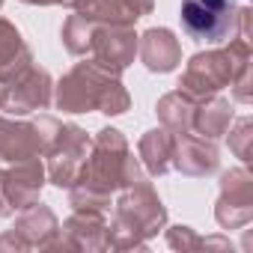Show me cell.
<instances>
[{"mask_svg":"<svg viewBox=\"0 0 253 253\" xmlns=\"http://www.w3.org/2000/svg\"><path fill=\"white\" fill-rule=\"evenodd\" d=\"M42 155V143H39V131L33 122H12L6 116H0V161H27V158H39Z\"/></svg>","mask_w":253,"mask_h":253,"instance_id":"cell-15","label":"cell"},{"mask_svg":"<svg viewBox=\"0 0 253 253\" xmlns=\"http://www.w3.org/2000/svg\"><path fill=\"white\" fill-rule=\"evenodd\" d=\"M92 30H95V21L84 18V15H69L66 24H63V45L72 57H84L89 51V42H92Z\"/></svg>","mask_w":253,"mask_h":253,"instance_id":"cell-21","label":"cell"},{"mask_svg":"<svg viewBox=\"0 0 253 253\" xmlns=\"http://www.w3.org/2000/svg\"><path fill=\"white\" fill-rule=\"evenodd\" d=\"M69 247V250H107V223L101 211H78L72 217L63 220L60 226V238L57 247Z\"/></svg>","mask_w":253,"mask_h":253,"instance_id":"cell-11","label":"cell"},{"mask_svg":"<svg viewBox=\"0 0 253 253\" xmlns=\"http://www.w3.org/2000/svg\"><path fill=\"white\" fill-rule=\"evenodd\" d=\"M140 182H146V173L140 170V161L131 155L128 140L122 137V131L101 128L95 134V140L89 143L86 161H84L81 176H78L75 185L110 197L113 191L131 188V185H140Z\"/></svg>","mask_w":253,"mask_h":253,"instance_id":"cell-1","label":"cell"},{"mask_svg":"<svg viewBox=\"0 0 253 253\" xmlns=\"http://www.w3.org/2000/svg\"><path fill=\"white\" fill-rule=\"evenodd\" d=\"M250 143H253V122L250 116H241L235 122V128L229 131V149L235 152V158H241L244 164L250 161Z\"/></svg>","mask_w":253,"mask_h":253,"instance_id":"cell-22","label":"cell"},{"mask_svg":"<svg viewBox=\"0 0 253 253\" xmlns=\"http://www.w3.org/2000/svg\"><path fill=\"white\" fill-rule=\"evenodd\" d=\"M173 146H176V134L167 131L164 125L146 131L140 137L137 155H140V164L146 167L149 176H164V173L173 170Z\"/></svg>","mask_w":253,"mask_h":253,"instance_id":"cell-17","label":"cell"},{"mask_svg":"<svg viewBox=\"0 0 253 253\" xmlns=\"http://www.w3.org/2000/svg\"><path fill=\"white\" fill-rule=\"evenodd\" d=\"M0 6H3V0H0Z\"/></svg>","mask_w":253,"mask_h":253,"instance_id":"cell-28","label":"cell"},{"mask_svg":"<svg viewBox=\"0 0 253 253\" xmlns=\"http://www.w3.org/2000/svg\"><path fill=\"white\" fill-rule=\"evenodd\" d=\"M194 107H197V101L191 95H185L182 89H176V92H167L158 101L155 113H158V119H161V125H164L167 131L188 134L194 128Z\"/></svg>","mask_w":253,"mask_h":253,"instance_id":"cell-20","label":"cell"},{"mask_svg":"<svg viewBox=\"0 0 253 253\" xmlns=\"http://www.w3.org/2000/svg\"><path fill=\"white\" fill-rule=\"evenodd\" d=\"M33 66V54L24 45L12 21L0 18V84H9Z\"/></svg>","mask_w":253,"mask_h":253,"instance_id":"cell-16","label":"cell"},{"mask_svg":"<svg viewBox=\"0 0 253 253\" xmlns=\"http://www.w3.org/2000/svg\"><path fill=\"white\" fill-rule=\"evenodd\" d=\"M21 3H27V6H60L63 0H21Z\"/></svg>","mask_w":253,"mask_h":253,"instance_id":"cell-27","label":"cell"},{"mask_svg":"<svg viewBox=\"0 0 253 253\" xmlns=\"http://www.w3.org/2000/svg\"><path fill=\"white\" fill-rule=\"evenodd\" d=\"M250 63V42L247 39H229L226 48L214 51H200L188 60L179 89L191 95L194 101H203L209 95H217L223 86L232 84V78Z\"/></svg>","mask_w":253,"mask_h":253,"instance_id":"cell-4","label":"cell"},{"mask_svg":"<svg viewBox=\"0 0 253 253\" xmlns=\"http://www.w3.org/2000/svg\"><path fill=\"white\" fill-rule=\"evenodd\" d=\"M89 137L84 128H78V125H63L57 128V137L51 140L45 158H48V182L57 185V188H72L81 176V167L86 161V152H89Z\"/></svg>","mask_w":253,"mask_h":253,"instance_id":"cell-6","label":"cell"},{"mask_svg":"<svg viewBox=\"0 0 253 253\" xmlns=\"http://www.w3.org/2000/svg\"><path fill=\"white\" fill-rule=\"evenodd\" d=\"M137 54H140V63L149 72H158V75H167L182 63V45H179L176 33L167 30V27L146 30L137 39Z\"/></svg>","mask_w":253,"mask_h":253,"instance_id":"cell-13","label":"cell"},{"mask_svg":"<svg viewBox=\"0 0 253 253\" xmlns=\"http://www.w3.org/2000/svg\"><path fill=\"white\" fill-rule=\"evenodd\" d=\"M51 75L45 69L30 66L9 84H0V110L24 116L33 110H45L51 104Z\"/></svg>","mask_w":253,"mask_h":253,"instance_id":"cell-10","label":"cell"},{"mask_svg":"<svg viewBox=\"0 0 253 253\" xmlns=\"http://www.w3.org/2000/svg\"><path fill=\"white\" fill-rule=\"evenodd\" d=\"M182 30L194 42L220 45L238 36L235 0H182Z\"/></svg>","mask_w":253,"mask_h":253,"instance_id":"cell-5","label":"cell"},{"mask_svg":"<svg viewBox=\"0 0 253 253\" xmlns=\"http://www.w3.org/2000/svg\"><path fill=\"white\" fill-rule=\"evenodd\" d=\"M167 244L173 250H197V247H203V238L191 226H170L167 229Z\"/></svg>","mask_w":253,"mask_h":253,"instance_id":"cell-23","label":"cell"},{"mask_svg":"<svg viewBox=\"0 0 253 253\" xmlns=\"http://www.w3.org/2000/svg\"><path fill=\"white\" fill-rule=\"evenodd\" d=\"M167 226V209L149 182L122 188L113 220L107 226V247L113 250H146V241Z\"/></svg>","mask_w":253,"mask_h":253,"instance_id":"cell-3","label":"cell"},{"mask_svg":"<svg viewBox=\"0 0 253 253\" xmlns=\"http://www.w3.org/2000/svg\"><path fill=\"white\" fill-rule=\"evenodd\" d=\"M45 179L48 176L39 158L15 161L9 170L0 167V217H9L15 214V209H27L39 203Z\"/></svg>","mask_w":253,"mask_h":253,"instance_id":"cell-7","label":"cell"},{"mask_svg":"<svg viewBox=\"0 0 253 253\" xmlns=\"http://www.w3.org/2000/svg\"><path fill=\"white\" fill-rule=\"evenodd\" d=\"M229 86H232V98H235V101H241V104H250V101H253V89H250V63L232 78Z\"/></svg>","mask_w":253,"mask_h":253,"instance_id":"cell-24","label":"cell"},{"mask_svg":"<svg viewBox=\"0 0 253 253\" xmlns=\"http://www.w3.org/2000/svg\"><path fill=\"white\" fill-rule=\"evenodd\" d=\"M229 122H232V104L220 95H209L203 101H197L194 107V128L200 137L206 140H217L229 131Z\"/></svg>","mask_w":253,"mask_h":253,"instance_id":"cell-18","label":"cell"},{"mask_svg":"<svg viewBox=\"0 0 253 253\" xmlns=\"http://www.w3.org/2000/svg\"><path fill=\"white\" fill-rule=\"evenodd\" d=\"M125 3L131 6V12H134L137 18H143V15H149V12H152V6H155V0H125Z\"/></svg>","mask_w":253,"mask_h":253,"instance_id":"cell-26","label":"cell"},{"mask_svg":"<svg viewBox=\"0 0 253 253\" xmlns=\"http://www.w3.org/2000/svg\"><path fill=\"white\" fill-rule=\"evenodd\" d=\"M173 167L182 170L185 176L194 179H206L211 173H217L220 158L211 140L200 137V134H176V146H173Z\"/></svg>","mask_w":253,"mask_h":253,"instance_id":"cell-12","label":"cell"},{"mask_svg":"<svg viewBox=\"0 0 253 253\" xmlns=\"http://www.w3.org/2000/svg\"><path fill=\"white\" fill-rule=\"evenodd\" d=\"M214 220L223 229H241L253 220V176L235 167L220 176V197L214 203Z\"/></svg>","mask_w":253,"mask_h":253,"instance_id":"cell-9","label":"cell"},{"mask_svg":"<svg viewBox=\"0 0 253 253\" xmlns=\"http://www.w3.org/2000/svg\"><path fill=\"white\" fill-rule=\"evenodd\" d=\"M89 60L101 66L110 75H122L134 63L137 54V36L125 24H95L92 42H89Z\"/></svg>","mask_w":253,"mask_h":253,"instance_id":"cell-8","label":"cell"},{"mask_svg":"<svg viewBox=\"0 0 253 253\" xmlns=\"http://www.w3.org/2000/svg\"><path fill=\"white\" fill-rule=\"evenodd\" d=\"M57 107L63 113H86L101 110L107 116H119L131 107V95L122 86L119 75L104 72L92 60L78 63L57 84Z\"/></svg>","mask_w":253,"mask_h":253,"instance_id":"cell-2","label":"cell"},{"mask_svg":"<svg viewBox=\"0 0 253 253\" xmlns=\"http://www.w3.org/2000/svg\"><path fill=\"white\" fill-rule=\"evenodd\" d=\"M15 232L21 235L27 250H54L57 238H60V220H57V214L48 206L33 203V206H27L18 214Z\"/></svg>","mask_w":253,"mask_h":253,"instance_id":"cell-14","label":"cell"},{"mask_svg":"<svg viewBox=\"0 0 253 253\" xmlns=\"http://www.w3.org/2000/svg\"><path fill=\"white\" fill-rule=\"evenodd\" d=\"M3 250H27V244L21 241V235L15 232V229H9V232H3V235H0V253H3Z\"/></svg>","mask_w":253,"mask_h":253,"instance_id":"cell-25","label":"cell"},{"mask_svg":"<svg viewBox=\"0 0 253 253\" xmlns=\"http://www.w3.org/2000/svg\"><path fill=\"white\" fill-rule=\"evenodd\" d=\"M69 9H75L78 15L95 21V24H125L134 27L137 15L131 12V6L125 0H63Z\"/></svg>","mask_w":253,"mask_h":253,"instance_id":"cell-19","label":"cell"}]
</instances>
